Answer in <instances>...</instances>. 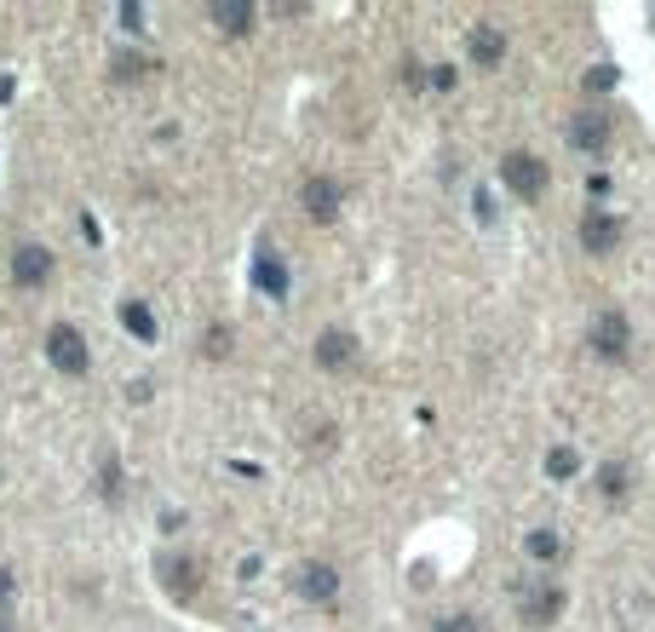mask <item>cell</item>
<instances>
[{"instance_id":"5bb4252c","label":"cell","mask_w":655,"mask_h":632,"mask_svg":"<svg viewBox=\"0 0 655 632\" xmlns=\"http://www.w3.org/2000/svg\"><path fill=\"white\" fill-rule=\"evenodd\" d=\"M575 448H552V460H546V471H552V478H575Z\"/></svg>"},{"instance_id":"52a82bcc","label":"cell","mask_w":655,"mask_h":632,"mask_svg":"<svg viewBox=\"0 0 655 632\" xmlns=\"http://www.w3.org/2000/svg\"><path fill=\"white\" fill-rule=\"evenodd\" d=\"M299 592L317 598V604H328L339 592V569L334 564H305V569H299Z\"/></svg>"},{"instance_id":"7c38bea8","label":"cell","mask_w":655,"mask_h":632,"mask_svg":"<svg viewBox=\"0 0 655 632\" xmlns=\"http://www.w3.org/2000/svg\"><path fill=\"white\" fill-rule=\"evenodd\" d=\"M471 58H477L483 69H494V64L506 58V41H501L494 29H471Z\"/></svg>"},{"instance_id":"6da1fadb","label":"cell","mask_w":655,"mask_h":632,"mask_svg":"<svg viewBox=\"0 0 655 632\" xmlns=\"http://www.w3.org/2000/svg\"><path fill=\"white\" fill-rule=\"evenodd\" d=\"M501 173H506V185H512L524 201H535L541 190H546V162H535L529 150H512V155L501 162Z\"/></svg>"},{"instance_id":"5b68a950","label":"cell","mask_w":655,"mask_h":632,"mask_svg":"<svg viewBox=\"0 0 655 632\" xmlns=\"http://www.w3.org/2000/svg\"><path fill=\"white\" fill-rule=\"evenodd\" d=\"M46 351H52V362H58L64 374H81V368H87V345H81V334H75V328H52Z\"/></svg>"},{"instance_id":"e0dca14e","label":"cell","mask_w":655,"mask_h":632,"mask_svg":"<svg viewBox=\"0 0 655 632\" xmlns=\"http://www.w3.org/2000/svg\"><path fill=\"white\" fill-rule=\"evenodd\" d=\"M604 494H627V466H621V460L604 466Z\"/></svg>"},{"instance_id":"277c9868","label":"cell","mask_w":655,"mask_h":632,"mask_svg":"<svg viewBox=\"0 0 655 632\" xmlns=\"http://www.w3.org/2000/svg\"><path fill=\"white\" fill-rule=\"evenodd\" d=\"M569 138H575L587 155H598L604 144H610V115H604V109H580L575 127H569Z\"/></svg>"},{"instance_id":"9c48e42d","label":"cell","mask_w":655,"mask_h":632,"mask_svg":"<svg viewBox=\"0 0 655 632\" xmlns=\"http://www.w3.org/2000/svg\"><path fill=\"white\" fill-rule=\"evenodd\" d=\"M351 357H357V339H351L345 328H328V334L317 339V362H322V368H345Z\"/></svg>"},{"instance_id":"8fae6325","label":"cell","mask_w":655,"mask_h":632,"mask_svg":"<svg viewBox=\"0 0 655 632\" xmlns=\"http://www.w3.org/2000/svg\"><path fill=\"white\" fill-rule=\"evenodd\" d=\"M162 587L178 592V598H190V592H196V564H190V557H173V564L162 569Z\"/></svg>"},{"instance_id":"d6986e66","label":"cell","mask_w":655,"mask_h":632,"mask_svg":"<svg viewBox=\"0 0 655 632\" xmlns=\"http://www.w3.org/2000/svg\"><path fill=\"white\" fill-rule=\"evenodd\" d=\"M529 552H535V557H552V552H557V534H546V529L529 534Z\"/></svg>"},{"instance_id":"8992f818","label":"cell","mask_w":655,"mask_h":632,"mask_svg":"<svg viewBox=\"0 0 655 632\" xmlns=\"http://www.w3.org/2000/svg\"><path fill=\"white\" fill-rule=\"evenodd\" d=\"M12 271H18V282L41 288L46 276H52V253H46V248H35V241H23V248H18V259H12Z\"/></svg>"},{"instance_id":"9a60e30c","label":"cell","mask_w":655,"mask_h":632,"mask_svg":"<svg viewBox=\"0 0 655 632\" xmlns=\"http://www.w3.org/2000/svg\"><path fill=\"white\" fill-rule=\"evenodd\" d=\"M121 316H127V328H132L138 339H155V322H150V311H144V305H127Z\"/></svg>"},{"instance_id":"3957f363","label":"cell","mask_w":655,"mask_h":632,"mask_svg":"<svg viewBox=\"0 0 655 632\" xmlns=\"http://www.w3.org/2000/svg\"><path fill=\"white\" fill-rule=\"evenodd\" d=\"M627 339H633V328H627V316L621 311H604L598 322H592V351H598V357H627Z\"/></svg>"},{"instance_id":"4fadbf2b","label":"cell","mask_w":655,"mask_h":632,"mask_svg":"<svg viewBox=\"0 0 655 632\" xmlns=\"http://www.w3.org/2000/svg\"><path fill=\"white\" fill-rule=\"evenodd\" d=\"M253 276L264 282V294H271V299H282V294H288V271L271 259V253H259V271H253Z\"/></svg>"},{"instance_id":"ba28073f","label":"cell","mask_w":655,"mask_h":632,"mask_svg":"<svg viewBox=\"0 0 655 632\" xmlns=\"http://www.w3.org/2000/svg\"><path fill=\"white\" fill-rule=\"evenodd\" d=\"M557 610H564V592H557V587H535V592H524V621H529V627L557 621Z\"/></svg>"},{"instance_id":"ac0fdd59","label":"cell","mask_w":655,"mask_h":632,"mask_svg":"<svg viewBox=\"0 0 655 632\" xmlns=\"http://www.w3.org/2000/svg\"><path fill=\"white\" fill-rule=\"evenodd\" d=\"M213 18L225 23V29H241V23L253 18V6H213Z\"/></svg>"},{"instance_id":"7a4b0ae2","label":"cell","mask_w":655,"mask_h":632,"mask_svg":"<svg viewBox=\"0 0 655 632\" xmlns=\"http://www.w3.org/2000/svg\"><path fill=\"white\" fill-rule=\"evenodd\" d=\"M621 236H627V225L615 213H587V218H580V248H587V253L621 248Z\"/></svg>"},{"instance_id":"2e32d148","label":"cell","mask_w":655,"mask_h":632,"mask_svg":"<svg viewBox=\"0 0 655 632\" xmlns=\"http://www.w3.org/2000/svg\"><path fill=\"white\" fill-rule=\"evenodd\" d=\"M431 632H483V627H477V615H466V610H460V615H443V621H437Z\"/></svg>"},{"instance_id":"ffe728a7","label":"cell","mask_w":655,"mask_h":632,"mask_svg":"<svg viewBox=\"0 0 655 632\" xmlns=\"http://www.w3.org/2000/svg\"><path fill=\"white\" fill-rule=\"evenodd\" d=\"M225 339H230V334H225V328H208V357H225V351H230V345H225Z\"/></svg>"},{"instance_id":"44dd1931","label":"cell","mask_w":655,"mask_h":632,"mask_svg":"<svg viewBox=\"0 0 655 632\" xmlns=\"http://www.w3.org/2000/svg\"><path fill=\"white\" fill-rule=\"evenodd\" d=\"M6 592H12V575H6V569H0V598H6Z\"/></svg>"},{"instance_id":"30bf717a","label":"cell","mask_w":655,"mask_h":632,"mask_svg":"<svg viewBox=\"0 0 655 632\" xmlns=\"http://www.w3.org/2000/svg\"><path fill=\"white\" fill-rule=\"evenodd\" d=\"M299 196H305V208L317 213V218H334V213H339V196H345V190H339L334 178H305V190H299Z\"/></svg>"}]
</instances>
